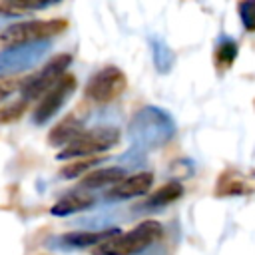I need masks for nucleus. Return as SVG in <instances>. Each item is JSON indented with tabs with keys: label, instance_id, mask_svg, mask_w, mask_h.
<instances>
[{
	"label": "nucleus",
	"instance_id": "nucleus-1",
	"mask_svg": "<svg viewBox=\"0 0 255 255\" xmlns=\"http://www.w3.org/2000/svg\"><path fill=\"white\" fill-rule=\"evenodd\" d=\"M175 122L169 112L159 106L139 108L128 124V137L135 151H153L163 147L175 135Z\"/></svg>",
	"mask_w": 255,
	"mask_h": 255
},
{
	"label": "nucleus",
	"instance_id": "nucleus-2",
	"mask_svg": "<svg viewBox=\"0 0 255 255\" xmlns=\"http://www.w3.org/2000/svg\"><path fill=\"white\" fill-rule=\"evenodd\" d=\"M163 235V225L155 219H145L126 233H118L98 245L96 255H139L155 245Z\"/></svg>",
	"mask_w": 255,
	"mask_h": 255
},
{
	"label": "nucleus",
	"instance_id": "nucleus-3",
	"mask_svg": "<svg viewBox=\"0 0 255 255\" xmlns=\"http://www.w3.org/2000/svg\"><path fill=\"white\" fill-rule=\"evenodd\" d=\"M120 141V129L118 128H94L84 129L76 139H72L64 149L56 155L58 159H78V157H94L108 149H112Z\"/></svg>",
	"mask_w": 255,
	"mask_h": 255
},
{
	"label": "nucleus",
	"instance_id": "nucleus-4",
	"mask_svg": "<svg viewBox=\"0 0 255 255\" xmlns=\"http://www.w3.org/2000/svg\"><path fill=\"white\" fill-rule=\"evenodd\" d=\"M66 28H68V22L64 18L14 22V24L6 26L0 32V42L6 44V46H14V44H28V42L50 40L54 36H60Z\"/></svg>",
	"mask_w": 255,
	"mask_h": 255
},
{
	"label": "nucleus",
	"instance_id": "nucleus-5",
	"mask_svg": "<svg viewBox=\"0 0 255 255\" xmlns=\"http://www.w3.org/2000/svg\"><path fill=\"white\" fill-rule=\"evenodd\" d=\"M52 42L40 40V42H28V44H14L0 52V78L16 76L22 72H28L36 68L44 56L50 52Z\"/></svg>",
	"mask_w": 255,
	"mask_h": 255
},
{
	"label": "nucleus",
	"instance_id": "nucleus-6",
	"mask_svg": "<svg viewBox=\"0 0 255 255\" xmlns=\"http://www.w3.org/2000/svg\"><path fill=\"white\" fill-rule=\"evenodd\" d=\"M128 88L126 74L116 66H106L98 70L86 84V98L94 104H110L118 100Z\"/></svg>",
	"mask_w": 255,
	"mask_h": 255
},
{
	"label": "nucleus",
	"instance_id": "nucleus-7",
	"mask_svg": "<svg viewBox=\"0 0 255 255\" xmlns=\"http://www.w3.org/2000/svg\"><path fill=\"white\" fill-rule=\"evenodd\" d=\"M76 92V78L66 72L48 92H44V98L40 100V104L34 108L32 112V122L34 126H44L48 124L64 106L66 102L74 96Z\"/></svg>",
	"mask_w": 255,
	"mask_h": 255
},
{
	"label": "nucleus",
	"instance_id": "nucleus-8",
	"mask_svg": "<svg viewBox=\"0 0 255 255\" xmlns=\"http://www.w3.org/2000/svg\"><path fill=\"white\" fill-rule=\"evenodd\" d=\"M72 64V56L70 54H58L56 58H52L38 74L30 76L24 84H22V98L28 100H36L40 98L44 92H48L70 68Z\"/></svg>",
	"mask_w": 255,
	"mask_h": 255
},
{
	"label": "nucleus",
	"instance_id": "nucleus-9",
	"mask_svg": "<svg viewBox=\"0 0 255 255\" xmlns=\"http://www.w3.org/2000/svg\"><path fill=\"white\" fill-rule=\"evenodd\" d=\"M120 229L108 227V229H96V231H68L62 235H52L46 245L56 251H82L88 247H98L100 243L108 241L110 237L118 235Z\"/></svg>",
	"mask_w": 255,
	"mask_h": 255
},
{
	"label": "nucleus",
	"instance_id": "nucleus-10",
	"mask_svg": "<svg viewBox=\"0 0 255 255\" xmlns=\"http://www.w3.org/2000/svg\"><path fill=\"white\" fill-rule=\"evenodd\" d=\"M153 183V173L151 171H139L133 175H126L122 181L114 183L108 191H106V199L108 201H126L131 197H139L145 195L151 189Z\"/></svg>",
	"mask_w": 255,
	"mask_h": 255
},
{
	"label": "nucleus",
	"instance_id": "nucleus-11",
	"mask_svg": "<svg viewBox=\"0 0 255 255\" xmlns=\"http://www.w3.org/2000/svg\"><path fill=\"white\" fill-rule=\"evenodd\" d=\"M96 203V197L88 191V189H76L72 193H66L62 195L50 209V213L54 217H68V215H76V213H82L86 209H90L92 205Z\"/></svg>",
	"mask_w": 255,
	"mask_h": 255
},
{
	"label": "nucleus",
	"instance_id": "nucleus-12",
	"mask_svg": "<svg viewBox=\"0 0 255 255\" xmlns=\"http://www.w3.org/2000/svg\"><path fill=\"white\" fill-rule=\"evenodd\" d=\"M84 129H86L84 124H82L78 118L68 116V118L60 120V122L50 129V133H48V143L54 145V147H64V145H68L72 139H76Z\"/></svg>",
	"mask_w": 255,
	"mask_h": 255
},
{
	"label": "nucleus",
	"instance_id": "nucleus-13",
	"mask_svg": "<svg viewBox=\"0 0 255 255\" xmlns=\"http://www.w3.org/2000/svg\"><path fill=\"white\" fill-rule=\"evenodd\" d=\"M124 177H126V167H100V169H94V171L86 173L80 187L88 189V191L102 189V187H112L114 183L122 181Z\"/></svg>",
	"mask_w": 255,
	"mask_h": 255
},
{
	"label": "nucleus",
	"instance_id": "nucleus-14",
	"mask_svg": "<svg viewBox=\"0 0 255 255\" xmlns=\"http://www.w3.org/2000/svg\"><path fill=\"white\" fill-rule=\"evenodd\" d=\"M183 195V185L179 181H167L163 183L159 189H155L145 201H143V209H159L165 205L175 203L179 197Z\"/></svg>",
	"mask_w": 255,
	"mask_h": 255
},
{
	"label": "nucleus",
	"instance_id": "nucleus-15",
	"mask_svg": "<svg viewBox=\"0 0 255 255\" xmlns=\"http://www.w3.org/2000/svg\"><path fill=\"white\" fill-rule=\"evenodd\" d=\"M149 46H151L153 68L157 70V74H167L175 64V52L161 38H155V36L149 38Z\"/></svg>",
	"mask_w": 255,
	"mask_h": 255
},
{
	"label": "nucleus",
	"instance_id": "nucleus-16",
	"mask_svg": "<svg viewBox=\"0 0 255 255\" xmlns=\"http://www.w3.org/2000/svg\"><path fill=\"white\" fill-rule=\"evenodd\" d=\"M239 54V48L237 44L231 40V38H221L215 46V52H213V62L219 70H227L229 66H233L235 58Z\"/></svg>",
	"mask_w": 255,
	"mask_h": 255
},
{
	"label": "nucleus",
	"instance_id": "nucleus-17",
	"mask_svg": "<svg viewBox=\"0 0 255 255\" xmlns=\"http://www.w3.org/2000/svg\"><path fill=\"white\" fill-rule=\"evenodd\" d=\"M98 163H102L100 157H78V161H72L70 165L62 167L60 175H62L64 179H76V177H80L82 173H88V171H90L94 165H98Z\"/></svg>",
	"mask_w": 255,
	"mask_h": 255
},
{
	"label": "nucleus",
	"instance_id": "nucleus-18",
	"mask_svg": "<svg viewBox=\"0 0 255 255\" xmlns=\"http://www.w3.org/2000/svg\"><path fill=\"white\" fill-rule=\"evenodd\" d=\"M8 8H14V12H34V10H46L50 6L60 4L62 0H2Z\"/></svg>",
	"mask_w": 255,
	"mask_h": 255
},
{
	"label": "nucleus",
	"instance_id": "nucleus-19",
	"mask_svg": "<svg viewBox=\"0 0 255 255\" xmlns=\"http://www.w3.org/2000/svg\"><path fill=\"white\" fill-rule=\"evenodd\" d=\"M237 14L247 32H255V0H239Z\"/></svg>",
	"mask_w": 255,
	"mask_h": 255
},
{
	"label": "nucleus",
	"instance_id": "nucleus-20",
	"mask_svg": "<svg viewBox=\"0 0 255 255\" xmlns=\"http://www.w3.org/2000/svg\"><path fill=\"white\" fill-rule=\"evenodd\" d=\"M26 110V100L22 98L20 102H14V104H8L6 108L0 110V124H8V122H16Z\"/></svg>",
	"mask_w": 255,
	"mask_h": 255
},
{
	"label": "nucleus",
	"instance_id": "nucleus-21",
	"mask_svg": "<svg viewBox=\"0 0 255 255\" xmlns=\"http://www.w3.org/2000/svg\"><path fill=\"white\" fill-rule=\"evenodd\" d=\"M139 255H165V249H163V245H151L149 249H145Z\"/></svg>",
	"mask_w": 255,
	"mask_h": 255
},
{
	"label": "nucleus",
	"instance_id": "nucleus-22",
	"mask_svg": "<svg viewBox=\"0 0 255 255\" xmlns=\"http://www.w3.org/2000/svg\"><path fill=\"white\" fill-rule=\"evenodd\" d=\"M10 92H12L10 88H6V86H0V104H2V102H4L8 96H10Z\"/></svg>",
	"mask_w": 255,
	"mask_h": 255
}]
</instances>
